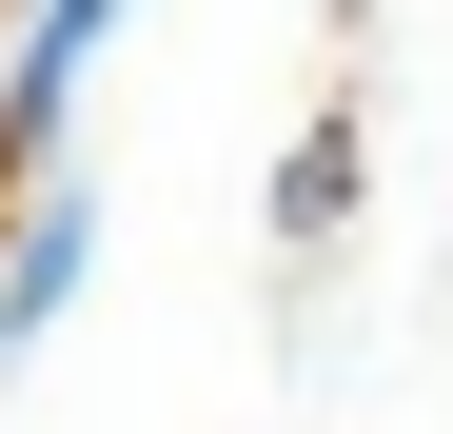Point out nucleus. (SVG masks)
<instances>
[{
    "label": "nucleus",
    "instance_id": "2",
    "mask_svg": "<svg viewBox=\"0 0 453 434\" xmlns=\"http://www.w3.org/2000/svg\"><path fill=\"white\" fill-rule=\"evenodd\" d=\"M80 276H99V178H20V217H0V376L80 316Z\"/></svg>",
    "mask_w": 453,
    "mask_h": 434
},
{
    "label": "nucleus",
    "instance_id": "3",
    "mask_svg": "<svg viewBox=\"0 0 453 434\" xmlns=\"http://www.w3.org/2000/svg\"><path fill=\"white\" fill-rule=\"evenodd\" d=\"M355 198H374V119H355V99H316V119L276 138V198H257V237H276V257H335V237H355Z\"/></svg>",
    "mask_w": 453,
    "mask_h": 434
},
{
    "label": "nucleus",
    "instance_id": "1",
    "mask_svg": "<svg viewBox=\"0 0 453 434\" xmlns=\"http://www.w3.org/2000/svg\"><path fill=\"white\" fill-rule=\"evenodd\" d=\"M138 0H20V40H0V178H40L59 159V119H80V80L119 59Z\"/></svg>",
    "mask_w": 453,
    "mask_h": 434
}]
</instances>
